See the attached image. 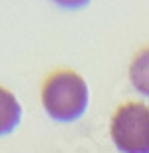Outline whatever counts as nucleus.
<instances>
[{
  "label": "nucleus",
  "instance_id": "obj_1",
  "mask_svg": "<svg viewBox=\"0 0 149 153\" xmlns=\"http://www.w3.org/2000/svg\"><path fill=\"white\" fill-rule=\"evenodd\" d=\"M42 103L52 119L64 123L74 121L82 117L87 108V85L72 72L56 74L44 84Z\"/></svg>",
  "mask_w": 149,
  "mask_h": 153
},
{
  "label": "nucleus",
  "instance_id": "obj_2",
  "mask_svg": "<svg viewBox=\"0 0 149 153\" xmlns=\"http://www.w3.org/2000/svg\"><path fill=\"white\" fill-rule=\"evenodd\" d=\"M111 137L121 153H149V108L121 105L111 119Z\"/></svg>",
  "mask_w": 149,
  "mask_h": 153
},
{
  "label": "nucleus",
  "instance_id": "obj_3",
  "mask_svg": "<svg viewBox=\"0 0 149 153\" xmlns=\"http://www.w3.org/2000/svg\"><path fill=\"white\" fill-rule=\"evenodd\" d=\"M20 117H22V108L18 100L8 90L0 88V137L16 129Z\"/></svg>",
  "mask_w": 149,
  "mask_h": 153
},
{
  "label": "nucleus",
  "instance_id": "obj_4",
  "mask_svg": "<svg viewBox=\"0 0 149 153\" xmlns=\"http://www.w3.org/2000/svg\"><path fill=\"white\" fill-rule=\"evenodd\" d=\"M129 78H131L133 88L149 97V48L137 54L129 68Z\"/></svg>",
  "mask_w": 149,
  "mask_h": 153
},
{
  "label": "nucleus",
  "instance_id": "obj_5",
  "mask_svg": "<svg viewBox=\"0 0 149 153\" xmlns=\"http://www.w3.org/2000/svg\"><path fill=\"white\" fill-rule=\"evenodd\" d=\"M54 2L62 8H68V10H78V8H84L90 0H54Z\"/></svg>",
  "mask_w": 149,
  "mask_h": 153
}]
</instances>
